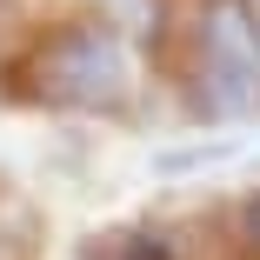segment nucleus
<instances>
[{
    "instance_id": "nucleus-1",
    "label": "nucleus",
    "mask_w": 260,
    "mask_h": 260,
    "mask_svg": "<svg viewBox=\"0 0 260 260\" xmlns=\"http://www.w3.org/2000/svg\"><path fill=\"white\" fill-rule=\"evenodd\" d=\"M20 80L40 107L60 114H127L140 93V54L107 14H80L27 47Z\"/></svg>"
},
{
    "instance_id": "nucleus-2",
    "label": "nucleus",
    "mask_w": 260,
    "mask_h": 260,
    "mask_svg": "<svg viewBox=\"0 0 260 260\" xmlns=\"http://www.w3.org/2000/svg\"><path fill=\"white\" fill-rule=\"evenodd\" d=\"M193 120L247 127L260 120V14L253 0L193 7Z\"/></svg>"
},
{
    "instance_id": "nucleus-3",
    "label": "nucleus",
    "mask_w": 260,
    "mask_h": 260,
    "mask_svg": "<svg viewBox=\"0 0 260 260\" xmlns=\"http://www.w3.org/2000/svg\"><path fill=\"white\" fill-rule=\"evenodd\" d=\"M87 260H180V247L160 227H120V234H100V247H87Z\"/></svg>"
},
{
    "instance_id": "nucleus-4",
    "label": "nucleus",
    "mask_w": 260,
    "mask_h": 260,
    "mask_svg": "<svg viewBox=\"0 0 260 260\" xmlns=\"http://www.w3.org/2000/svg\"><path fill=\"white\" fill-rule=\"evenodd\" d=\"M240 240H247V247L260 253V187H253V193L240 200Z\"/></svg>"
},
{
    "instance_id": "nucleus-5",
    "label": "nucleus",
    "mask_w": 260,
    "mask_h": 260,
    "mask_svg": "<svg viewBox=\"0 0 260 260\" xmlns=\"http://www.w3.org/2000/svg\"><path fill=\"white\" fill-rule=\"evenodd\" d=\"M253 14H260V0H253Z\"/></svg>"
}]
</instances>
